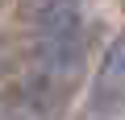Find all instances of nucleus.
<instances>
[{"label":"nucleus","mask_w":125,"mask_h":120,"mask_svg":"<svg viewBox=\"0 0 125 120\" xmlns=\"http://www.w3.org/2000/svg\"><path fill=\"white\" fill-rule=\"evenodd\" d=\"M38 62L46 91H62L83 62V21L75 0H42L38 4Z\"/></svg>","instance_id":"nucleus-1"},{"label":"nucleus","mask_w":125,"mask_h":120,"mask_svg":"<svg viewBox=\"0 0 125 120\" xmlns=\"http://www.w3.org/2000/svg\"><path fill=\"white\" fill-rule=\"evenodd\" d=\"M125 104V33L108 46L104 62L96 71V83H92V116H108Z\"/></svg>","instance_id":"nucleus-2"}]
</instances>
